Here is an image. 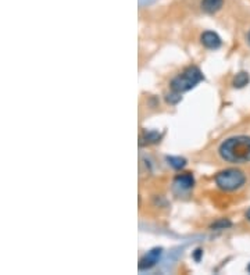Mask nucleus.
I'll use <instances>...</instances> for the list:
<instances>
[{
    "mask_svg": "<svg viewBox=\"0 0 250 275\" xmlns=\"http://www.w3.org/2000/svg\"><path fill=\"white\" fill-rule=\"evenodd\" d=\"M219 157L231 164L250 163V137L236 135L225 139L219 147Z\"/></svg>",
    "mask_w": 250,
    "mask_h": 275,
    "instance_id": "f257e3e1",
    "label": "nucleus"
},
{
    "mask_svg": "<svg viewBox=\"0 0 250 275\" xmlns=\"http://www.w3.org/2000/svg\"><path fill=\"white\" fill-rule=\"evenodd\" d=\"M202 81H203L202 71L195 66H192V67H188L182 74L172 79L171 89L174 92H178V93H184V92L193 89L196 85L202 82Z\"/></svg>",
    "mask_w": 250,
    "mask_h": 275,
    "instance_id": "f03ea898",
    "label": "nucleus"
},
{
    "mask_svg": "<svg viewBox=\"0 0 250 275\" xmlns=\"http://www.w3.org/2000/svg\"><path fill=\"white\" fill-rule=\"evenodd\" d=\"M246 182V176L242 171L239 170H224L219 171V174L216 175V185L219 186L221 191L225 192H234L236 189H241L243 185Z\"/></svg>",
    "mask_w": 250,
    "mask_h": 275,
    "instance_id": "7ed1b4c3",
    "label": "nucleus"
},
{
    "mask_svg": "<svg viewBox=\"0 0 250 275\" xmlns=\"http://www.w3.org/2000/svg\"><path fill=\"white\" fill-rule=\"evenodd\" d=\"M161 256H163V249H161V247H155V249L149 250V252L142 257L139 264H138L139 271H148L150 268L155 267L157 263L160 261Z\"/></svg>",
    "mask_w": 250,
    "mask_h": 275,
    "instance_id": "20e7f679",
    "label": "nucleus"
},
{
    "mask_svg": "<svg viewBox=\"0 0 250 275\" xmlns=\"http://www.w3.org/2000/svg\"><path fill=\"white\" fill-rule=\"evenodd\" d=\"M200 42L206 49H210V50H217L222 45V40L219 38V35L213 31H206L202 34L200 36Z\"/></svg>",
    "mask_w": 250,
    "mask_h": 275,
    "instance_id": "39448f33",
    "label": "nucleus"
},
{
    "mask_svg": "<svg viewBox=\"0 0 250 275\" xmlns=\"http://www.w3.org/2000/svg\"><path fill=\"white\" fill-rule=\"evenodd\" d=\"M193 185H195V178H193L192 174H189V172L175 176V179H174V188L177 191L187 192L189 189H192Z\"/></svg>",
    "mask_w": 250,
    "mask_h": 275,
    "instance_id": "423d86ee",
    "label": "nucleus"
},
{
    "mask_svg": "<svg viewBox=\"0 0 250 275\" xmlns=\"http://www.w3.org/2000/svg\"><path fill=\"white\" fill-rule=\"evenodd\" d=\"M222 4H224V0H202L200 8L207 14H214L219 10H221Z\"/></svg>",
    "mask_w": 250,
    "mask_h": 275,
    "instance_id": "0eeeda50",
    "label": "nucleus"
},
{
    "mask_svg": "<svg viewBox=\"0 0 250 275\" xmlns=\"http://www.w3.org/2000/svg\"><path fill=\"white\" fill-rule=\"evenodd\" d=\"M249 81H250L249 74H248L246 71H241V72H238V74L235 75L234 81H232V85H234V88L241 89V88H245L246 85L249 84Z\"/></svg>",
    "mask_w": 250,
    "mask_h": 275,
    "instance_id": "6e6552de",
    "label": "nucleus"
},
{
    "mask_svg": "<svg viewBox=\"0 0 250 275\" xmlns=\"http://www.w3.org/2000/svg\"><path fill=\"white\" fill-rule=\"evenodd\" d=\"M167 163H168L174 170H182V168L187 166V160H185L184 157H174V156H170V157H167Z\"/></svg>",
    "mask_w": 250,
    "mask_h": 275,
    "instance_id": "1a4fd4ad",
    "label": "nucleus"
},
{
    "mask_svg": "<svg viewBox=\"0 0 250 275\" xmlns=\"http://www.w3.org/2000/svg\"><path fill=\"white\" fill-rule=\"evenodd\" d=\"M160 139H161V134H158L157 131H149L142 138V140H145L146 143H157L160 142Z\"/></svg>",
    "mask_w": 250,
    "mask_h": 275,
    "instance_id": "9d476101",
    "label": "nucleus"
},
{
    "mask_svg": "<svg viewBox=\"0 0 250 275\" xmlns=\"http://www.w3.org/2000/svg\"><path fill=\"white\" fill-rule=\"evenodd\" d=\"M232 225V222L229 220H225V218H221V220H217L214 224H211V229H216V231H219V229H227Z\"/></svg>",
    "mask_w": 250,
    "mask_h": 275,
    "instance_id": "9b49d317",
    "label": "nucleus"
},
{
    "mask_svg": "<svg viewBox=\"0 0 250 275\" xmlns=\"http://www.w3.org/2000/svg\"><path fill=\"white\" fill-rule=\"evenodd\" d=\"M165 99H167V102H168L170 104H177V103L182 99V96H181V93H178V92L172 91L171 93H168V95H167V98H165Z\"/></svg>",
    "mask_w": 250,
    "mask_h": 275,
    "instance_id": "f8f14e48",
    "label": "nucleus"
},
{
    "mask_svg": "<svg viewBox=\"0 0 250 275\" xmlns=\"http://www.w3.org/2000/svg\"><path fill=\"white\" fill-rule=\"evenodd\" d=\"M202 256H203V250H202V249H196L195 252H193V259H195L196 261H200Z\"/></svg>",
    "mask_w": 250,
    "mask_h": 275,
    "instance_id": "ddd939ff",
    "label": "nucleus"
},
{
    "mask_svg": "<svg viewBox=\"0 0 250 275\" xmlns=\"http://www.w3.org/2000/svg\"><path fill=\"white\" fill-rule=\"evenodd\" d=\"M245 217H246V218H248V220H249V221H250V208H249V210H248V211H246V214H245Z\"/></svg>",
    "mask_w": 250,
    "mask_h": 275,
    "instance_id": "4468645a",
    "label": "nucleus"
},
{
    "mask_svg": "<svg viewBox=\"0 0 250 275\" xmlns=\"http://www.w3.org/2000/svg\"><path fill=\"white\" fill-rule=\"evenodd\" d=\"M248 43H249V46H250V31H249V34H248Z\"/></svg>",
    "mask_w": 250,
    "mask_h": 275,
    "instance_id": "2eb2a0df",
    "label": "nucleus"
},
{
    "mask_svg": "<svg viewBox=\"0 0 250 275\" xmlns=\"http://www.w3.org/2000/svg\"><path fill=\"white\" fill-rule=\"evenodd\" d=\"M248 271H249V273H250V264H249V266H248Z\"/></svg>",
    "mask_w": 250,
    "mask_h": 275,
    "instance_id": "dca6fc26",
    "label": "nucleus"
}]
</instances>
